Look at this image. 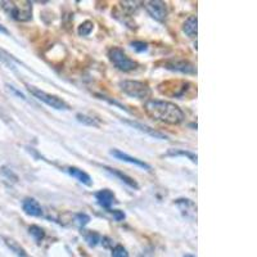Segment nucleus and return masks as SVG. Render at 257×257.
<instances>
[{
    "label": "nucleus",
    "mask_w": 257,
    "mask_h": 257,
    "mask_svg": "<svg viewBox=\"0 0 257 257\" xmlns=\"http://www.w3.org/2000/svg\"><path fill=\"white\" fill-rule=\"evenodd\" d=\"M144 111L152 120L161 121L169 125H179L185 120L183 109L175 103L161 99H147L144 103Z\"/></svg>",
    "instance_id": "obj_1"
},
{
    "label": "nucleus",
    "mask_w": 257,
    "mask_h": 257,
    "mask_svg": "<svg viewBox=\"0 0 257 257\" xmlns=\"http://www.w3.org/2000/svg\"><path fill=\"white\" fill-rule=\"evenodd\" d=\"M158 91L162 95L176 99H192L197 95V86L185 80H171L158 85Z\"/></svg>",
    "instance_id": "obj_2"
},
{
    "label": "nucleus",
    "mask_w": 257,
    "mask_h": 257,
    "mask_svg": "<svg viewBox=\"0 0 257 257\" xmlns=\"http://www.w3.org/2000/svg\"><path fill=\"white\" fill-rule=\"evenodd\" d=\"M120 89L123 94L137 98V99H148L151 96V88L147 82L137 81V80H123L120 84Z\"/></svg>",
    "instance_id": "obj_3"
},
{
    "label": "nucleus",
    "mask_w": 257,
    "mask_h": 257,
    "mask_svg": "<svg viewBox=\"0 0 257 257\" xmlns=\"http://www.w3.org/2000/svg\"><path fill=\"white\" fill-rule=\"evenodd\" d=\"M108 58L114 67L122 72H132L138 68L137 62L127 57V54L118 47H113L108 50Z\"/></svg>",
    "instance_id": "obj_4"
},
{
    "label": "nucleus",
    "mask_w": 257,
    "mask_h": 257,
    "mask_svg": "<svg viewBox=\"0 0 257 257\" xmlns=\"http://www.w3.org/2000/svg\"><path fill=\"white\" fill-rule=\"evenodd\" d=\"M2 7L8 13L9 17L16 21L26 22L32 18V4L30 2L21 3V6L13 2H2Z\"/></svg>",
    "instance_id": "obj_5"
},
{
    "label": "nucleus",
    "mask_w": 257,
    "mask_h": 257,
    "mask_svg": "<svg viewBox=\"0 0 257 257\" xmlns=\"http://www.w3.org/2000/svg\"><path fill=\"white\" fill-rule=\"evenodd\" d=\"M29 88V91L32 94V95L35 96L36 99L41 100L43 103H45L47 105L52 107L54 109H58V111H68L71 109L70 105L67 103L64 102L62 98L57 95H53V94H48L45 93L44 90H40V89L35 88V86H27Z\"/></svg>",
    "instance_id": "obj_6"
},
{
    "label": "nucleus",
    "mask_w": 257,
    "mask_h": 257,
    "mask_svg": "<svg viewBox=\"0 0 257 257\" xmlns=\"http://www.w3.org/2000/svg\"><path fill=\"white\" fill-rule=\"evenodd\" d=\"M164 68L174 72H180L184 75H196L197 68L194 67V64L190 63L187 59L180 58H170L164 62Z\"/></svg>",
    "instance_id": "obj_7"
},
{
    "label": "nucleus",
    "mask_w": 257,
    "mask_h": 257,
    "mask_svg": "<svg viewBox=\"0 0 257 257\" xmlns=\"http://www.w3.org/2000/svg\"><path fill=\"white\" fill-rule=\"evenodd\" d=\"M144 8L149 16L155 18L158 22H164L169 16V9H167V4L161 0H151L144 3Z\"/></svg>",
    "instance_id": "obj_8"
},
{
    "label": "nucleus",
    "mask_w": 257,
    "mask_h": 257,
    "mask_svg": "<svg viewBox=\"0 0 257 257\" xmlns=\"http://www.w3.org/2000/svg\"><path fill=\"white\" fill-rule=\"evenodd\" d=\"M109 153H111V156H113L114 158H117V160L123 161V162H127V164L135 165V166L147 170V171H151V170H152V166H151L149 164H147V162H144L143 160H139V158H137V157L128 156L127 153H123L122 151H120V149H112Z\"/></svg>",
    "instance_id": "obj_9"
},
{
    "label": "nucleus",
    "mask_w": 257,
    "mask_h": 257,
    "mask_svg": "<svg viewBox=\"0 0 257 257\" xmlns=\"http://www.w3.org/2000/svg\"><path fill=\"white\" fill-rule=\"evenodd\" d=\"M22 210L25 211L26 215L34 217H40L43 216V208H41L40 203L36 201L35 198L27 197L22 201Z\"/></svg>",
    "instance_id": "obj_10"
},
{
    "label": "nucleus",
    "mask_w": 257,
    "mask_h": 257,
    "mask_svg": "<svg viewBox=\"0 0 257 257\" xmlns=\"http://www.w3.org/2000/svg\"><path fill=\"white\" fill-rule=\"evenodd\" d=\"M125 123L130 125L132 127L137 128V130H139V132L146 133V134L151 135V137L155 138V139H160V141H166V139H169V138H167V135H165V134H162V133L157 132V130L152 128L151 126L144 125V123L137 122V121H130V120H125Z\"/></svg>",
    "instance_id": "obj_11"
},
{
    "label": "nucleus",
    "mask_w": 257,
    "mask_h": 257,
    "mask_svg": "<svg viewBox=\"0 0 257 257\" xmlns=\"http://www.w3.org/2000/svg\"><path fill=\"white\" fill-rule=\"evenodd\" d=\"M95 199L98 202V205L103 208H111L114 202V194L112 190L109 189H100L99 192L95 193Z\"/></svg>",
    "instance_id": "obj_12"
},
{
    "label": "nucleus",
    "mask_w": 257,
    "mask_h": 257,
    "mask_svg": "<svg viewBox=\"0 0 257 257\" xmlns=\"http://www.w3.org/2000/svg\"><path fill=\"white\" fill-rule=\"evenodd\" d=\"M67 173L70 174L72 178H75L76 180H79L81 184L86 185V187H91V184H93V180H91L90 175H89L88 173L82 171V170L79 169V167L70 166L67 169Z\"/></svg>",
    "instance_id": "obj_13"
},
{
    "label": "nucleus",
    "mask_w": 257,
    "mask_h": 257,
    "mask_svg": "<svg viewBox=\"0 0 257 257\" xmlns=\"http://www.w3.org/2000/svg\"><path fill=\"white\" fill-rule=\"evenodd\" d=\"M103 169H104L105 171H108V173L112 174L113 176H116V178L120 179V180L122 181V183H125L127 187L133 188V189H139V184H138L137 181H135L133 178H130L128 175H126V174H123L122 171H120V170L112 169V167H107V166H104Z\"/></svg>",
    "instance_id": "obj_14"
},
{
    "label": "nucleus",
    "mask_w": 257,
    "mask_h": 257,
    "mask_svg": "<svg viewBox=\"0 0 257 257\" xmlns=\"http://www.w3.org/2000/svg\"><path fill=\"white\" fill-rule=\"evenodd\" d=\"M197 25H198L197 16H189L183 25V31H184L185 35L189 36V38H196L197 30H198Z\"/></svg>",
    "instance_id": "obj_15"
},
{
    "label": "nucleus",
    "mask_w": 257,
    "mask_h": 257,
    "mask_svg": "<svg viewBox=\"0 0 257 257\" xmlns=\"http://www.w3.org/2000/svg\"><path fill=\"white\" fill-rule=\"evenodd\" d=\"M3 239H4V243L7 244V247H8V248L11 249V251H12L17 257H30L26 249H25L24 247L17 242V240L8 237H4Z\"/></svg>",
    "instance_id": "obj_16"
},
{
    "label": "nucleus",
    "mask_w": 257,
    "mask_h": 257,
    "mask_svg": "<svg viewBox=\"0 0 257 257\" xmlns=\"http://www.w3.org/2000/svg\"><path fill=\"white\" fill-rule=\"evenodd\" d=\"M187 157L188 160H190L193 164H197L198 162V157H197L196 153L190 152V151H185V149H169L166 153L164 155V157Z\"/></svg>",
    "instance_id": "obj_17"
},
{
    "label": "nucleus",
    "mask_w": 257,
    "mask_h": 257,
    "mask_svg": "<svg viewBox=\"0 0 257 257\" xmlns=\"http://www.w3.org/2000/svg\"><path fill=\"white\" fill-rule=\"evenodd\" d=\"M29 233H30V235H31V237L34 238V239H35L38 243H40L41 240L45 238L44 229L40 228V226H38V225H31V226H29Z\"/></svg>",
    "instance_id": "obj_18"
},
{
    "label": "nucleus",
    "mask_w": 257,
    "mask_h": 257,
    "mask_svg": "<svg viewBox=\"0 0 257 257\" xmlns=\"http://www.w3.org/2000/svg\"><path fill=\"white\" fill-rule=\"evenodd\" d=\"M76 120L79 121L80 123H82V125L93 126V127H98V126H99V121H96L95 118H93L91 116H88V114L77 113L76 114Z\"/></svg>",
    "instance_id": "obj_19"
},
{
    "label": "nucleus",
    "mask_w": 257,
    "mask_h": 257,
    "mask_svg": "<svg viewBox=\"0 0 257 257\" xmlns=\"http://www.w3.org/2000/svg\"><path fill=\"white\" fill-rule=\"evenodd\" d=\"M85 242L88 243V245H90V247H95L96 244H99L100 235L96 231L89 230L85 234Z\"/></svg>",
    "instance_id": "obj_20"
},
{
    "label": "nucleus",
    "mask_w": 257,
    "mask_h": 257,
    "mask_svg": "<svg viewBox=\"0 0 257 257\" xmlns=\"http://www.w3.org/2000/svg\"><path fill=\"white\" fill-rule=\"evenodd\" d=\"M121 7H122V11L125 13H127V15H134L135 12H137L138 9H139V2H122V3H120Z\"/></svg>",
    "instance_id": "obj_21"
},
{
    "label": "nucleus",
    "mask_w": 257,
    "mask_h": 257,
    "mask_svg": "<svg viewBox=\"0 0 257 257\" xmlns=\"http://www.w3.org/2000/svg\"><path fill=\"white\" fill-rule=\"evenodd\" d=\"M94 29V24L91 21H85L77 29V32H79L80 36H89L91 34Z\"/></svg>",
    "instance_id": "obj_22"
},
{
    "label": "nucleus",
    "mask_w": 257,
    "mask_h": 257,
    "mask_svg": "<svg viewBox=\"0 0 257 257\" xmlns=\"http://www.w3.org/2000/svg\"><path fill=\"white\" fill-rule=\"evenodd\" d=\"M75 220H76L77 225H79L80 228H82V226H85V225H88L89 222H90V216H89L88 213L80 212V213H76Z\"/></svg>",
    "instance_id": "obj_23"
},
{
    "label": "nucleus",
    "mask_w": 257,
    "mask_h": 257,
    "mask_svg": "<svg viewBox=\"0 0 257 257\" xmlns=\"http://www.w3.org/2000/svg\"><path fill=\"white\" fill-rule=\"evenodd\" d=\"M112 257H128V252L123 245L117 244L113 249H112Z\"/></svg>",
    "instance_id": "obj_24"
},
{
    "label": "nucleus",
    "mask_w": 257,
    "mask_h": 257,
    "mask_svg": "<svg viewBox=\"0 0 257 257\" xmlns=\"http://www.w3.org/2000/svg\"><path fill=\"white\" fill-rule=\"evenodd\" d=\"M130 45L137 53H144L148 50V44L144 43V41H133Z\"/></svg>",
    "instance_id": "obj_25"
},
{
    "label": "nucleus",
    "mask_w": 257,
    "mask_h": 257,
    "mask_svg": "<svg viewBox=\"0 0 257 257\" xmlns=\"http://www.w3.org/2000/svg\"><path fill=\"white\" fill-rule=\"evenodd\" d=\"M112 215H113V219L116 220V221H122L123 219H125V212L121 210H112L111 211Z\"/></svg>",
    "instance_id": "obj_26"
},
{
    "label": "nucleus",
    "mask_w": 257,
    "mask_h": 257,
    "mask_svg": "<svg viewBox=\"0 0 257 257\" xmlns=\"http://www.w3.org/2000/svg\"><path fill=\"white\" fill-rule=\"evenodd\" d=\"M7 86H8V89H9V90H11V91H13V93H15V94H17V95L20 96V98H22V99H25V100H26V96H25L24 94L21 93V91H18L17 89L15 88V86H12V85H7Z\"/></svg>",
    "instance_id": "obj_27"
},
{
    "label": "nucleus",
    "mask_w": 257,
    "mask_h": 257,
    "mask_svg": "<svg viewBox=\"0 0 257 257\" xmlns=\"http://www.w3.org/2000/svg\"><path fill=\"white\" fill-rule=\"evenodd\" d=\"M0 32H2V34H6V35H9V31L2 24H0Z\"/></svg>",
    "instance_id": "obj_28"
},
{
    "label": "nucleus",
    "mask_w": 257,
    "mask_h": 257,
    "mask_svg": "<svg viewBox=\"0 0 257 257\" xmlns=\"http://www.w3.org/2000/svg\"><path fill=\"white\" fill-rule=\"evenodd\" d=\"M183 257H194V256H193V254H185V256H183Z\"/></svg>",
    "instance_id": "obj_29"
}]
</instances>
